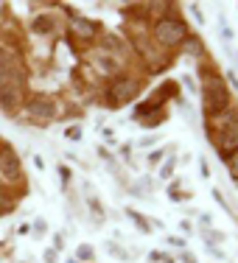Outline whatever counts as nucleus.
<instances>
[{
	"mask_svg": "<svg viewBox=\"0 0 238 263\" xmlns=\"http://www.w3.org/2000/svg\"><path fill=\"white\" fill-rule=\"evenodd\" d=\"M185 87H188L191 92H196V84H193V79H191V76H185Z\"/></svg>",
	"mask_w": 238,
	"mask_h": 263,
	"instance_id": "nucleus-22",
	"label": "nucleus"
},
{
	"mask_svg": "<svg viewBox=\"0 0 238 263\" xmlns=\"http://www.w3.org/2000/svg\"><path fill=\"white\" fill-rule=\"evenodd\" d=\"M104 48H109V51H115V53H121V51H123V45H121V42H118L112 34H109V36H104Z\"/></svg>",
	"mask_w": 238,
	"mask_h": 263,
	"instance_id": "nucleus-12",
	"label": "nucleus"
},
{
	"mask_svg": "<svg viewBox=\"0 0 238 263\" xmlns=\"http://www.w3.org/2000/svg\"><path fill=\"white\" fill-rule=\"evenodd\" d=\"M171 174H174V160H168L166 165L160 168V177H162V179H168V177H171Z\"/></svg>",
	"mask_w": 238,
	"mask_h": 263,
	"instance_id": "nucleus-16",
	"label": "nucleus"
},
{
	"mask_svg": "<svg viewBox=\"0 0 238 263\" xmlns=\"http://www.w3.org/2000/svg\"><path fill=\"white\" fill-rule=\"evenodd\" d=\"M182 260H185V263H193V258H191V255H182Z\"/></svg>",
	"mask_w": 238,
	"mask_h": 263,
	"instance_id": "nucleus-24",
	"label": "nucleus"
},
{
	"mask_svg": "<svg viewBox=\"0 0 238 263\" xmlns=\"http://www.w3.org/2000/svg\"><path fill=\"white\" fill-rule=\"evenodd\" d=\"M73 28H79L81 36H93V34H96V26H93V23H87V20H79V17L73 20Z\"/></svg>",
	"mask_w": 238,
	"mask_h": 263,
	"instance_id": "nucleus-11",
	"label": "nucleus"
},
{
	"mask_svg": "<svg viewBox=\"0 0 238 263\" xmlns=\"http://www.w3.org/2000/svg\"><path fill=\"white\" fill-rule=\"evenodd\" d=\"M26 109H28L31 118H42V121L56 118V101H53V98H48V96H34L26 104Z\"/></svg>",
	"mask_w": 238,
	"mask_h": 263,
	"instance_id": "nucleus-4",
	"label": "nucleus"
},
{
	"mask_svg": "<svg viewBox=\"0 0 238 263\" xmlns=\"http://www.w3.org/2000/svg\"><path fill=\"white\" fill-rule=\"evenodd\" d=\"M129 218H132V221L137 224V227H140L143 230V233H149V224L146 221H143V216H140V213H135V210H129Z\"/></svg>",
	"mask_w": 238,
	"mask_h": 263,
	"instance_id": "nucleus-15",
	"label": "nucleus"
},
{
	"mask_svg": "<svg viewBox=\"0 0 238 263\" xmlns=\"http://www.w3.org/2000/svg\"><path fill=\"white\" fill-rule=\"evenodd\" d=\"M185 48H188V53H202V42H199L196 36H188Z\"/></svg>",
	"mask_w": 238,
	"mask_h": 263,
	"instance_id": "nucleus-14",
	"label": "nucleus"
},
{
	"mask_svg": "<svg viewBox=\"0 0 238 263\" xmlns=\"http://www.w3.org/2000/svg\"><path fill=\"white\" fill-rule=\"evenodd\" d=\"M93 65H96L98 70L104 73V76H109V73H118V62L112 59V56H106V53H93Z\"/></svg>",
	"mask_w": 238,
	"mask_h": 263,
	"instance_id": "nucleus-8",
	"label": "nucleus"
},
{
	"mask_svg": "<svg viewBox=\"0 0 238 263\" xmlns=\"http://www.w3.org/2000/svg\"><path fill=\"white\" fill-rule=\"evenodd\" d=\"M76 258L79 260H90L93 258V247H90V243H81V247L76 249Z\"/></svg>",
	"mask_w": 238,
	"mask_h": 263,
	"instance_id": "nucleus-13",
	"label": "nucleus"
},
{
	"mask_svg": "<svg viewBox=\"0 0 238 263\" xmlns=\"http://www.w3.org/2000/svg\"><path fill=\"white\" fill-rule=\"evenodd\" d=\"M154 40L166 48H174V45H179V42L188 40V28H185L182 20L166 17V20H160L157 26H154Z\"/></svg>",
	"mask_w": 238,
	"mask_h": 263,
	"instance_id": "nucleus-1",
	"label": "nucleus"
},
{
	"mask_svg": "<svg viewBox=\"0 0 238 263\" xmlns=\"http://www.w3.org/2000/svg\"><path fill=\"white\" fill-rule=\"evenodd\" d=\"M230 171H233V177L238 179V154H235V160H233V162H230Z\"/></svg>",
	"mask_w": 238,
	"mask_h": 263,
	"instance_id": "nucleus-21",
	"label": "nucleus"
},
{
	"mask_svg": "<svg viewBox=\"0 0 238 263\" xmlns=\"http://www.w3.org/2000/svg\"><path fill=\"white\" fill-rule=\"evenodd\" d=\"M104 249H106V255H112V258H115V260H121V263L132 260V258H129V252H126V249H123L118 241H106V247H104Z\"/></svg>",
	"mask_w": 238,
	"mask_h": 263,
	"instance_id": "nucleus-10",
	"label": "nucleus"
},
{
	"mask_svg": "<svg viewBox=\"0 0 238 263\" xmlns=\"http://www.w3.org/2000/svg\"><path fill=\"white\" fill-rule=\"evenodd\" d=\"M238 148V115L233 118V123H224L222 129V146H218V154H230Z\"/></svg>",
	"mask_w": 238,
	"mask_h": 263,
	"instance_id": "nucleus-6",
	"label": "nucleus"
},
{
	"mask_svg": "<svg viewBox=\"0 0 238 263\" xmlns=\"http://www.w3.org/2000/svg\"><path fill=\"white\" fill-rule=\"evenodd\" d=\"M17 104H20V87H17V84L0 87V109L11 112Z\"/></svg>",
	"mask_w": 238,
	"mask_h": 263,
	"instance_id": "nucleus-7",
	"label": "nucleus"
},
{
	"mask_svg": "<svg viewBox=\"0 0 238 263\" xmlns=\"http://www.w3.org/2000/svg\"><path fill=\"white\" fill-rule=\"evenodd\" d=\"M45 263H56V249H48L45 252Z\"/></svg>",
	"mask_w": 238,
	"mask_h": 263,
	"instance_id": "nucleus-20",
	"label": "nucleus"
},
{
	"mask_svg": "<svg viewBox=\"0 0 238 263\" xmlns=\"http://www.w3.org/2000/svg\"><path fill=\"white\" fill-rule=\"evenodd\" d=\"M154 143H157V135H146V137L140 140V146H143V148H149V146H154Z\"/></svg>",
	"mask_w": 238,
	"mask_h": 263,
	"instance_id": "nucleus-18",
	"label": "nucleus"
},
{
	"mask_svg": "<svg viewBox=\"0 0 238 263\" xmlns=\"http://www.w3.org/2000/svg\"><path fill=\"white\" fill-rule=\"evenodd\" d=\"M53 247H56V249H62V247H65V238L56 235V238H53Z\"/></svg>",
	"mask_w": 238,
	"mask_h": 263,
	"instance_id": "nucleus-23",
	"label": "nucleus"
},
{
	"mask_svg": "<svg viewBox=\"0 0 238 263\" xmlns=\"http://www.w3.org/2000/svg\"><path fill=\"white\" fill-rule=\"evenodd\" d=\"M59 179H62V185H67V182H70V168H65V165H62V168H59Z\"/></svg>",
	"mask_w": 238,
	"mask_h": 263,
	"instance_id": "nucleus-17",
	"label": "nucleus"
},
{
	"mask_svg": "<svg viewBox=\"0 0 238 263\" xmlns=\"http://www.w3.org/2000/svg\"><path fill=\"white\" fill-rule=\"evenodd\" d=\"M137 92H140V81L132 79V76H121V79H115L109 84V96H112V101H115L118 106L135 101Z\"/></svg>",
	"mask_w": 238,
	"mask_h": 263,
	"instance_id": "nucleus-2",
	"label": "nucleus"
},
{
	"mask_svg": "<svg viewBox=\"0 0 238 263\" xmlns=\"http://www.w3.org/2000/svg\"><path fill=\"white\" fill-rule=\"evenodd\" d=\"M31 31H34V34H51L53 31V17L51 14H42V17H36L34 23H31Z\"/></svg>",
	"mask_w": 238,
	"mask_h": 263,
	"instance_id": "nucleus-9",
	"label": "nucleus"
},
{
	"mask_svg": "<svg viewBox=\"0 0 238 263\" xmlns=\"http://www.w3.org/2000/svg\"><path fill=\"white\" fill-rule=\"evenodd\" d=\"M222 109H227V92H224L222 81H208L205 84V112L218 115Z\"/></svg>",
	"mask_w": 238,
	"mask_h": 263,
	"instance_id": "nucleus-3",
	"label": "nucleus"
},
{
	"mask_svg": "<svg viewBox=\"0 0 238 263\" xmlns=\"http://www.w3.org/2000/svg\"><path fill=\"white\" fill-rule=\"evenodd\" d=\"M205 238H208V243H213V241H222L224 235H222V233H213V230H210V233L205 235Z\"/></svg>",
	"mask_w": 238,
	"mask_h": 263,
	"instance_id": "nucleus-19",
	"label": "nucleus"
},
{
	"mask_svg": "<svg viewBox=\"0 0 238 263\" xmlns=\"http://www.w3.org/2000/svg\"><path fill=\"white\" fill-rule=\"evenodd\" d=\"M20 171H23V162L17 157L14 152H11L9 146L0 152V174H3L9 182H14V179H20Z\"/></svg>",
	"mask_w": 238,
	"mask_h": 263,
	"instance_id": "nucleus-5",
	"label": "nucleus"
}]
</instances>
